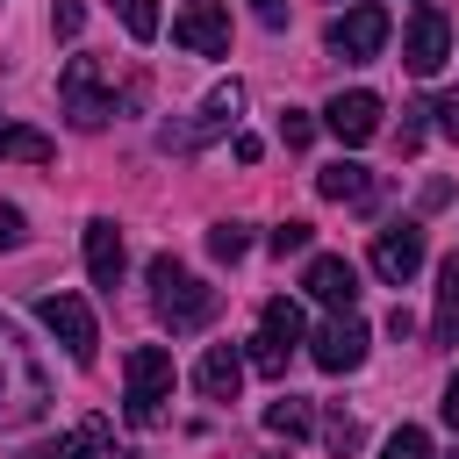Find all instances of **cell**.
<instances>
[{"label":"cell","mask_w":459,"mask_h":459,"mask_svg":"<svg viewBox=\"0 0 459 459\" xmlns=\"http://www.w3.org/2000/svg\"><path fill=\"white\" fill-rule=\"evenodd\" d=\"M323 445H330L337 459H351V452L366 445V430H359V416H344V409H330V416H323Z\"/></svg>","instance_id":"22"},{"label":"cell","mask_w":459,"mask_h":459,"mask_svg":"<svg viewBox=\"0 0 459 459\" xmlns=\"http://www.w3.org/2000/svg\"><path fill=\"white\" fill-rule=\"evenodd\" d=\"M50 29H57V36H79V29H86V7H79V0H57V7H50Z\"/></svg>","instance_id":"29"},{"label":"cell","mask_w":459,"mask_h":459,"mask_svg":"<svg viewBox=\"0 0 459 459\" xmlns=\"http://www.w3.org/2000/svg\"><path fill=\"white\" fill-rule=\"evenodd\" d=\"M330 316H351V301H359V265L351 258H337V251H323V258H308V280H301Z\"/></svg>","instance_id":"13"},{"label":"cell","mask_w":459,"mask_h":459,"mask_svg":"<svg viewBox=\"0 0 459 459\" xmlns=\"http://www.w3.org/2000/svg\"><path fill=\"white\" fill-rule=\"evenodd\" d=\"M172 43L194 50V57H222L230 50V7L222 0H186L172 14Z\"/></svg>","instance_id":"10"},{"label":"cell","mask_w":459,"mask_h":459,"mask_svg":"<svg viewBox=\"0 0 459 459\" xmlns=\"http://www.w3.org/2000/svg\"><path fill=\"white\" fill-rule=\"evenodd\" d=\"M29 459H122V452H115V430H108L100 416H86V423H72L57 445H43V452H29Z\"/></svg>","instance_id":"16"},{"label":"cell","mask_w":459,"mask_h":459,"mask_svg":"<svg viewBox=\"0 0 459 459\" xmlns=\"http://www.w3.org/2000/svg\"><path fill=\"white\" fill-rule=\"evenodd\" d=\"M194 387H201L208 402H237V387H244V359H237L230 344H208L201 366H194Z\"/></svg>","instance_id":"17"},{"label":"cell","mask_w":459,"mask_h":459,"mask_svg":"<svg viewBox=\"0 0 459 459\" xmlns=\"http://www.w3.org/2000/svg\"><path fill=\"white\" fill-rule=\"evenodd\" d=\"M22 244H29V215L14 201H0V251H22Z\"/></svg>","instance_id":"27"},{"label":"cell","mask_w":459,"mask_h":459,"mask_svg":"<svg viewBox=\"0 0 459 459\" xmlns=\"http://www.w3.org/2000/svg\"><path fill=\"white\" fill-rule=\"evenodd\" d=\"M316 194H323V201H351V208H373V201H380V179H373L366 165L337 158V165H323V172H316Z\"/></svg>","instance_id":"15"},{"label":"cell","mask_w":459,"mask_h":459,"mask_svg":"<svg viewBox=\"0 0 459 459\" xmlns=\"http://www.w3.org/2000/svg\"><path fill=\"white\" fill-rule=\"evenodd\" d=\"M430 337H437V344H459V251L437 265V308H430Z\"/></svg>","instance_id":"19"},{"label":"cell","mask_w":459,"mask_h":459,"mask_svg":"<svg viewBox=\"0 0 459 459\" xmlns=\"http://www.w3.org/2000/svg\"><path fill=\"white\" fill-rule=\"evenodd\" d=\"M445 50H452V22H445L437 7H416L409 29H402V65H409L416 79H430V72L445 65Z\"/></svg>","instance_id":"11"},{"label":"cell","mask_w":459,"mask_h":459,"mask_svg":"<svg viewBox=\"0 0 459 459\" xmlns=\"http://www.w3.org/2000/svg\"><path fill=\"white\" fill-rule=\"evenodd\" d=\"M36 323L72 351V366H93V351H100V330H93V308L79 301V294H36Z\"/></svg>","instance_id":"6"},{"label":"cell","mask_w":459,"mask_h":459,"mask_svg":"<svg viewBox=\"0 0 459 459\" xmlns=\"http://www.w3.org/2000/svg\"><path fill=\"white\" fill-rule=\"evenodd\" d=\"M280 136H287V151H301V143L316 136V122H308L301 108H287V115H280Z\"/></svg>","instance_id":"28"},{"label":"cell","mask_w":459,"mask_h":459,"mask_svg":"<svg viewBox=\"0 0 459 459\" xmlns=\"http://www.w3.org/2000/svg\"><path fill=\"white\" fill-rule=\"evenodd\" d=\"M122 416L129 423H158L165 416V402H172V387H179V366H172V351L165 344H136L129 359H122Z\"/></svg>","instance_id":"3"},{"label":"cell","mask_w":459,"mask_h":459,"mask_svg":"<svg viewBox=\"0 0 459 459\" xmlns=\"http://www.w3.org/2000/svg\"><path fill=\"white\" fill-rule=\"evenodd\" d=\"M380 459H430V437H423L416 423H402V430L380 445Z\"/></svg>","instance_id":"25"},{"label":"cell","mask_w":459,"mask_h":459,"mask_svg":"<svg viewBox=\"0 0 459 459\" xmlns=\"http://www.w3.org/2000/svg\"><path fill=\"white\" fill-rule=\"evenodd\" d=\"M50 409V373L29 351V337L0 316V430H29Z\"/></svg>","instance_id":"1"},{"label":"cell","mask_w":459,"mask_h":459,"mask_svg":"<svg viewBox=\"0 0 459 459\" xmlns=\"http://www.w3.org/2000/svg\"><path fill=\"white\" fill-rule=\"evenodd\" d=\"M380 43H387V7H373V0H359L351 14H337V22H330V36H323V50H330V57H344V65L380 57Z\"/></svg>","instance_id":"8"},{"label":"cell","mask_w":459,"mask_h":459,"mask_svg":"<svg viewBox=\"0 0 459 459\" xmlns=\"http://www.w3.org/2000/svg\"><path fill=\"white\" fill-rule=\"evenodd\" d=\"M86 273H93V287H115L122 280V230L108 215L86 222Z\"/></svg>","instance_id":"18"},{"label":"cell","mask_w":459,"mask_h":459,"mask_svg":"<svg viewBox=\"0 0 459 459\" xmlns=\"http://www.w3.org/2000/svg\"><path fill=\"white\" fill-rule=\"evenodd\" d=\"M445 459H459V452H445Z\"/></svg>","instance_id":"33"},{"label":"cell","mask_w":459,"mask_h":459,"mask_svg":"<svg viewBox=\"0 0 459 459\" xmlns=\"http://www.w3.org/2000/svg\"><path fill=\"white\" fill-rule=\"evenodd\" d=\"M423 258H430L423 222H387V230H373V273H380L387 287H409V280L423 273Z\"/></svg>","instance_id":"9"},{"label":"cell","mask_w":459,"mask_h":459,"mask_svg":"<svg viewBox=\"0 0 459 459\" xmlns=\"http://www.w3.org/2000/svg\"><path fill=\"white\" fill-rule=\"evenodd\" d=\"M308 237H316V230H308L301 215H287V222L273 230V251H280V258H294V251H308Z\"/></svg>","instance_id":"26"},{"label":"cell","mask_w":459,"mask_h":459,"mask_svg":"<svg viewBox=\"0 0 459 459\" xmlns=\"http://www.w3.org/2000/svg\"><path fill=\"white\" fill-rule=\"evenodd\" d=\"M0 158H22V165H50V158H57V143H50L43 129H29V122H0Z\"/></svg>","instance_id":"20"},{"label":"cell","mask_w":459,"mask_h":459,"mask_svg":"<svg viewBox=\"0 0 459 459\" xmlns=\"http://www.w3.org/2000/svg\"><path fill=\"white\" fill-rule=\"evenodd\" d=\"M265 430H273V437H287V445H294V437H308V430H316V409H308V402H301V394H280V402H273V409H265Z\"/></svg>","instance_id":"21"},{"label":"cell","mask_w":459,"mask_h":459,"mask_svg":"<svg viewBox=\"0 0 459 459\" xmlns=\"http://www.w3.org/2000/svg\"><path fill=\"white\" fill-rule=\"evenodd\" d=\"M208 251H215L222 265H237V258L251 251V230H244V222H215V230H208Z\"/></svg>","instance_id":"24"},{"label":"cell","mask_w":459,"mask_h":459,"mask_svg":"<svg viewBox=\"0 0 459 459\" xmlns=\"http://www.w3.org/2000/svg\"><path fill=\"white\" fill-rule=\"evenodd\" d=\"M323 122H330V136L337 143H373L380 136V93H366V86H351V93H337L330 108H323Z\"/></svg>","instance_id":"12"},{"label":"cell","mask_w":459,"mask_h":459,"mask_svg":"<svg viewBox=\"0 0 459 459\" xmlns=\"http://www.w3.org/2000/svg\"><path fill=\"white\" fill-rule=\"evenodd\" d=\"M437 409H445V423H452V430H459V373H452V380H445V402H437Z\"/></svg>","instance_id":"32"},{"label":"cell","mask_w":459,"mask_h":459,"mask_svg":"<svg viewBox=\"0 0 459 459\" xmlns=\"http://www.w3.org/2000/svg\"><path fill=\"white\" fill-rule=\"evenodd\" d=\"M430 115H437V129L459 143V93H437V100H430Z\"/></svg>","instance_id":"30"},{"label":"cell","mask_w":459,"mask_h":459,"mask_svg":"<svg viewBox=\"0 0 459 459\" xmlns=\"http://www.w3.org/2000/svg\"><path fill=\"white\" fill-rule=\"evenodd\" d=\"M294 344H301V308L280 294V301H265V308H258V337H251L244 366H251V373H265V380H280V373H287V359H294Z\"/></svg>","instance_id":"5"},{"label":"cell","mask_w":459,"mask_h":459,"mask_svg":"<svg viewBox=\"0 0 459 459\" xmlns=\"http://www.w3.org/2000/svg\"><path fill=\"white\" fill-rule=\"evenodd\" d=\"M151 308H158V323H165L172 337H186V330H208V323H215L222 294H215L201 273H186L172 251H158V258H151Z\"/></svg>","instance_id":"2"},{"label":"cell","mask_w":459,"mask_h":459,"mask_svg":"<svg viewBox=\"0 0 459 459\" xmlns=\"http://www.w3.org/2000/svg\"><path fill=\"white\" fill-rule=\"evenodd\" d=\"M237 115H244V86H237V79H222V86L201 100V115H194V122H165V129H158V143H165V151H194V143H208V136L237 129Z\"/></svg>","instance_id":"7"},{"label":"cell","mask_w":459,"mask_h":459,"mask_svg":"<svg viewBox=\"0 0 459 459\" xmlns=\"http://www.w3.org/2000/svg\"><path fill=\"white\" fill-rule=\"evenodd\" d=\"M308 359H316L323 373H351V366L366 359V323H359V316H330V323L316 330Z\"/></svg>","instance_id":"14"},{"label":"cell","mask_w":459,"mask_h":459,"mask_svg":"<svg viewBox=\"0 0 459 459\" xmlns=\"http://www.w3.org/2000/svg\"><path fill=\"white\" fill-rule=\"evenodd\" d=\"M251 14H258L265 29H287V0H251Z\"/></svg>","instance_id":"31"},{"label":"cell","mask_w":459,"mask_h":459,"mask_svg":"<svg viewBox=\"0 0 459 459\" xmlns=\"http://www.w3.org/2000/svg\"><path fill=\"white\" fill-rule=\"evenodd\" d=\"M57 100L72 115V129H108L115 122V93H108V65L100 57H72L57 72Z\"/></svg>","instance_id":"4"},{"label":"cell","mask_w":459,"mask_h":459,"mask_svg":"<svg viewBox=\"0 0 459 459\" xmlns=\"http://www.w3.org/2000/svg\"><path fill=\"white\" fill-rule=\"evenodd\" d=\"M115 14L129 29V43H151L158 36V0H115Z\"/></svg>","instance_id":"23"}]
</instances>
